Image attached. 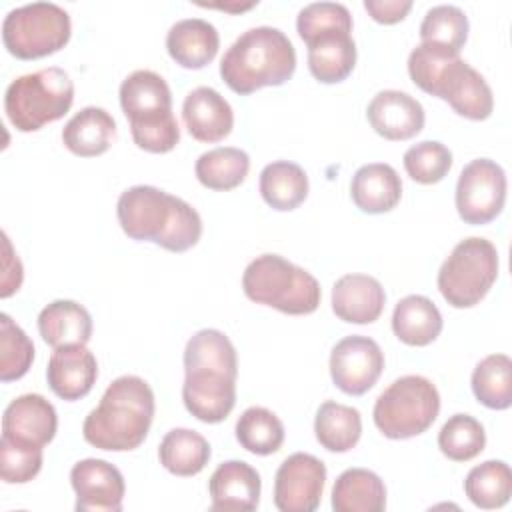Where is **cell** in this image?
I'll list each match as a JSON object with an SVG mask.
<instances>
[{"mask_svg":"<svg viewBox=\"0 0 512 512\" xmlns=\"http://www.w3.org/2000/svg\"><path fill=\"white\" fill-rule=\"evenodd\" d=\"M116 216L128 238L154 242L170 252H186L202 236V218L192 204L148 184L124 190Z\"/></svg>","mask_w":512,"mask_h":512,"instance_id":"cell-1","label":"cell"},{"mask_svg":"<svg viewBox=\"0 0 512 512\" xmlns=\"http://www.w3.org/2000/svg\"><path fill=\"white\" fill-rule=\"evenodd\" d=\"M154 410V392L144 378L134 374L118 376L104 390L100 404L88 412L82 436L100 450H134L146 440Z\"/></svg>","mask_w":512,"mask_h":512,"instance_id":"cell-2","label":"cell"},{"mask_svg":"<svg viewBox=\"0 0 512 512\" xmlns=\"http://www.w3.org/2000/svg\"><path fill=\"white\" fill-rule=\"evenodd\" d=\"M408 74L420 90L446 100L468 120H486L494 110L488 82L456 50L420 42L408 56Z\"/></svg>","mask_w":512,"mask_h":512,"instance_id":"cell-3","label":"cell"},{"mask_svg":"<svg viewBox=\"0 0 512 512\" xmlns=\"http://www.w3.org/2000/svg\"><path fill=\"white\" fill-rule=\"evenodd\" d=\"M296 70V50L290 38L274 26H254L242 32L220 60V76L236 94H252L264 86H280Z\"/></svg>","mask_w":512,"mask_h":512,"instance_id":"cell-4","label":"cell"},{"mask_svg":"<svg viewBox=\"0 0 512 512\" xmlns=\"http://www.w3.org/2000/svg\"><path fill=\"white\" fill-rule=\"evenodd\" d=\"M120 106L130 122L138 148L164 154L180 142V126L172 114L168 82L152 70H134L120 84Z\"/></svg>","mask_w":512,"mask_h":512,"instance_id":"cell-5","label":"cell"},{"mask_svg":"<svg viewBox=\"0 0 512 512\" xmlns=\"http://www.w3.org/2000/svg\"><path fill=\"white\" fill-rule=\"evenodd\" d=\"M242 290L252 302L290 316L316 312L322 298L318 280L278 254L256 256L242 274Z\"/></svg>","mask_w":512,"mask_h":512,"instance_id":"cell-6","label":"cell"},{"mask_svg":"<svg viewBox=\"0 0 512 512\" xmlns=\"http://www.w3.org/2000/svg\"><path fill=\"white\" fill-rule=\"evenodd\" d=\"M74 102V82L58 66L12 80L4 94V112L20 132H36L60 120Z\"/></svg>","mask_w":512,"mask_h":512,"instance_id":"cell-7","label":"cell"},{"mask_svg":"<svg viewBox=\"0 0 512 512\" xmlns=\"http://www.w3.org/2000/svg\"><path fill=\"white\" fill-rule=\"evenodd\" d=\"M440 412V394L432 380L420 374L396 378L372 410L376 428L390 440H406L426 432Z\"/></svg>","mask_w":512,"mask_h":512,"instance_id":"cell-8","label":"cell"},{"mask_svg":"<svg viewBox=\"0 0 512 512\" xmlns=\"http://www.w3.org/2000/svg\"><path fill=\"white\" fill-rule=\"evenodd\" d=\"M498 278V250L480 236L460 240L438 270V290L454 308L476 306Z\"/></svg>","mask_w":512,"mask_h":512,"instance_id":"cell-9","label":"cell"},{"mask_svg":"<svg viewBox=\"0 0 512 512\" xmlns=\"http://www.w3.org/2000/svg\"><path fill=\"white\" fill-rule=\"evenodd\" d=\"M70 34V16L54 2L18 6L2 20V42L20 60H36L62 50Z\"/></svg>","mask_w":512,"mask_h":512,"instance_id":"cell-10","label":"cell"},{"mask_svg":"<svg viewBox=\"0 0 512 512\" xmlns=\"http://www.w3.org/2000/svg\"><path fill=\"white\" fill-rule=\"evenodd\" d=\"M456 210L466 224H488L494 220L506 202L504 168L490 158L468 162L456 182Z\"/></svg>","mask_w":512,"mask_h":512,"instance_id":"cell-11","label":"cell"},{"mask_svg":"<svg viewBox=\"0 0 512 512\" xmlns=\"http://www.w3.org/2000/svg\"><path fill=\"white\" fill-rule=\"evenodd\" d=\"M384 370V352L376 340L352 334L336 342L330 352V376L348 396L366 394Z\"/></svg>","mask_w":512,"mask_h":512,"instance_id":"cell-12","label":"cell"},{"mask_svg":"<svg viewBox=\"0 0 512 512\" xmlns=\"http://www.w3.org/2000/svg\"><path fill=\"white\" fill-rule=\"evenodd\" d=\"M326 484V464L306 452L290 454L276 470L274 506L280 512H314Z\"/></svg>","mask_w":512,"mask_h":512,"instance_id":"cell-13","label":"cell"},{"mask_svg":"<svg viewBox=\"0 0 512 512\" xmlns=\"http://www.w3.org/2000/svg\"><path fill=\"white\" fill-rule=\"evenodd\" d=\"M78 512H120L126 492L122 472L100 458H84L70 470Z\"/></svg>","mask_w":512,"mask_h":512,"instance_id":"cell-14","label":"cell"},{"mask_svg":"<svg viewBox=\"0 0 512 512\" xmlns=\"http://www.w3.org/2000/svg\"><path fill=\"white\" fill-rule=\"evenodd\" d=\"M96 378L98 362L86 344L54 348L46 366V380L58 398L68 402L84 398L96 384Z\"/></svg>","mask_w":512,"mask_h":512,"instance_id":"cell-15","label":"cell"},{"mask_svg":"<svg viewBox=\"0 0 512 512\" xmlns=\"http://www.w3.org/2000/svg\"><path fill=\"white\" fill-rule=\"evenodd\" d=\"M366 118L376 134L386 140H408L424 128V108L408 92L380 90L366 108Z\"/></svg>","mask_w":512,"mask_h":512,"instance_id":"cell-16","label":"cell"},{"mask_svg":"<svg viewBox=\"0 0 512 512\" xmlns=\"http://www.w3.org/2000/svg\"><path fill=\"white\" fill-rule=\"evenodd\" d=\"M56 408L42 394L14 398L2 414V436L34 446H46L56 436Z\"/></svg>","mask_w":512,"mask_h":512,"instance_id":"cell-17","label":"cell"},{"mask_svg":"<svg viewBox=\"0 0 512 512\" xmlns=\"http://www.w3.org/2000/svg\"><path fill=\"white\" fill-rule=\"evenodd\" d=\"M182 120L194 140L220 142L232 132L234 112L218 90L198 86L190 90L182 102Z\"/></svg>","mask_w":512,"mask_h":512,"instance_id":"cell-18","label":"cell"},{"mask_svg":"<svg viewBox=\"0 0 512 512\" xmlns=\"http://www.w3.org/2000/svg\"><path fill=\"white\" fill-rule=\"evenodd\" d=\"M260 474L244 460L222 462L208 480L212 510L252 512L260 502Z\"/></svg>","mask_w":512,"mask_h":512,"instance_id":"cell-19","label":"cell"},{"mask_svg":"<svg viewBox=\"0 0 512 512\" xmlns=\"http://www.w3.org/2000/svg\"><path fill=\"white\" fill-rule=\"evenodd\" d=\"M182 400L194 418L218 424L226 420L236 404V378L206 372L184 374Z\"/></svg>","mask_w":512,"mask_h":512,"instance_id":"cell-20","label":"cell"},{"mask_svg":"<svg viewBox=\"0 0 512 512\" xmlns=\"http://www.w3.org/2000/svg\"><path fill=\"white\" fill-rule=\"evenodd\" d=\"M386 304L382 284L368 274H344L332 286V312L350 324H372Z\"/></svg>","mask_w":512,"mask_h":512,"instance_id":"cell-21","label":"cell"},{"mask_svg":"<svg viewBox=\"0 0 512 512\" xmlns=\"http://www.w3.org/2000/svg\"><path fill=\"white\" fill-rule=\"evenodd\" d=\"M220 48V36L214 24L202 18H184L170 26L166 50L170 58L188 70H200L210 64Z\"/></svg>","mask_w":512,"mask_h":512,"instance_id":"cell-22","label":"cell"},{"mask_svg":"<svg viewBox=\"0 0 512 512\" xmlns=\"http://www.w3.org/2000/svg\"><path fill=\"white\" fill-rule=\"evenodd\" d=\"M308 70L322 84H336L356 66V44L350 30H326L306 42Z\"/></svg>","mask_w":512,"mask_h":512,"instance_id":"cell-23","label":"cell"},{"mask_svg":"<svg viewBox=\"0 0 512 512\" xmlns=\"http://www.w3.org/2000/svg\"><path fill=\"white\" fill-rule=\"evenodd\" d=\"M352 202L366 214L390 212L402 198V180L398 172L384 162L360 166L350 182Z\"/></svg>","mask_w":512,"mask_h":512,"instance_id":"cell-24","label":"cell"},{"mask_svg":"<svg viewBox=\"0 0 512 512\" xmlns=\"http://www.w3.org/2000/svg\"><path fill=\"white\" fill-rule=\"evenodd\" d=\"M116 136V120L100 106L78 110L62 128L64 146L82 158L104 154Z\"/></svg>","mask_w":512,"mask_h":512,"instance_id":"cell-25","label":"cell"},{"mask_svg":"<svg viewBox=\"0 0 512 512\" xmlns=\"http://www.w3.org/2000/svg\"><path fill=\"white\" fill-rule=\"evenodd\" d=\"M38 332L52 348L88 344L92 338V316L74 300H54L40 310Z\"/></svg>","mask_w":512,"mask_h":512,"instance_id":"cell-26","label":"cell"},{"mask_svg":"<svg viewBox=\"0 0 512 512\" xmlns=\"http://www.w3.org/2000/svg\"><path fill=\"white\" fill-rule=\"evenodd\" d=\"M206 372L228 378L238 376V356L230 338L216 330H198L184 348V374Z\"/></svg>","mask_w":512,"mask_h":512,"instance_id":"cell-27","label":"cell"},{"mask_svg":"<svg viewBox=\"0 0 512 512\" xmlns=\"http://www.w3.org/2000/svg\"><path fill=\"white\" fill-rule=\"evenodd\" d=\"M442 324L438 306L422 294L404 296L392 312V330L408 346H428L440 336Z\"/></svg>","mask_w":512,"mask_h":512,"instance_id":"cell-28","label":"cell"},{"mask_svg":"<svg viewBox=\"0 0 512 512\" xmlns=\"http://www.w3.org/2000/svg\"><path fill=\"white\" fill-rule=\"evenodd\" d=\"M332 508L334 512H382L386 486L372 470L348 468L334 482Z\"/></svg>","mask_w":512,"mask_h":512,"instance_id":"cell-29","label":"cell"},{"mask_svg":"<svg viewBox=\"0 0 512 512\" xmlns=\"http://www.w3.org/2000/svg\"><path fill=\"white\" fill-rule=\"evenodd\" d=\"M260 194L264 202L280 212L298 208L308 196V176L302 166L288 160H276L260 172Z\"/></svg>","mask_w":512,"mask_h":512,"instance_id":"cell-30","label":"cell"},{"mask_svg":"<svg viewBox=\"0 0 512 512\" xmlns=\"http://www.w3.org/2000/svg\"><path fill=\"white\" fill-rule=\"evenodd\" d=\"M208 440L190 428H172L158 446L160 464L174 476H196L210 460Z\"/></svg>","mask_w":512,"mask_h":512,"instance_id":"cell-31","label":"cell"},{"mask_svg":"<svg viewBox=\"0 0 512 512\" xmlns=\"http://www.w3.org/2000/svg\"><path fill=\"white\" fill-rule=\"evenodd\" d=\"M314 434L328 452H348L362 436V416L352 406L326 400L316 410Z\"/></svg>","mask_w":512,"mask_h":512,"instance_id":"cell-32","label":"cell"},{"mask_svg":"<svg viewBox=\"0 0 512 512\" xmlns=\"http://www.w3.org/2000/svg\"><path fill=\"white\" fill-rule=\"evenodd\" d=\"M250 170V156L234 146H218L198 156L194 164L202 186L218 192L232 190L244 182Z\"/></svg>","mask_w":512,"mask_h":512,"instance_id":"cell-33","label":"cell"},{"mask_svg":"<svg viewBox=\"0 0 512 512\" xmlns=\"http://www.w3.org/2000/svg\"><path fill=\"white\" fill-rule=\"evenodd\" d=\"M234 432L238 444L256 456H268L278 452L284 444L286 434L282 420L264 406L246 408L236 420Z\"/></svg>","mask_w":512,"mask_h":512,"instance_id":"cell-34","label":"cell"},{"mask_svg":"<svg viewBox=\"0 0 512 512\" xmlns=\"http://www.w3.org/2000/svg\"><path fill=\"white\" fill-rule=\"evenodd\" d=\"M464 492L478 508H502L512 496L510 466L504 460H486L474 466L464 480Z\"/></svg>","mask_w":512,"mask_h":512,"instance_id":"cell-35","label":"cell"},{"mask_svg":"<svg viewBox=\"0 0 512 512\" xmlns=\"http://www.w3.org/2000/svg\"><path fill=\"white\" fill-rule=\"evenodd\" d=\"M472 392L490 410H506L512 404V360L506 354L482 358L472 372Z\"/></svg>","mask_w":512,"mask_h":512,"instance_id":"cell-36","label":"cell"},{"mask_svg":"<svg viewBox=\"0 0 512 512\" xmlns=\"http://www.w3.org/2000/svg\"><path fill=\"white\" fill-rule=\"evenodd\" d=\"M486 446V432L480 420L470 414L450 416L438 432L440 452L454 462H468L476 458Z\"/></svg>","mask_w":512,"mask_h":512,"instance_id":"cell-37","label":"cell"},{"mask_svg":"<svg viewBox=\"0 0 512 512\" xmlns=\"http://www.w3.org/2000/svg\"><path fill=\"white\" fill-rule=\"evenodd\" d=\"M468 38V16L454 4L432 6L420 24V40L460 52Z\"/></svg>","mask_w":512,"mask_h":512,"instance_id":"cell-38","label":"cell"},{"mask_svg":"<svg viewBox=\"0 0 512 512\" xmlns=\"http://www.w3.org/2000/svg\"><path fill=\"white\" fill-rule=\"evenodd\" d=\"M34 360V344L26 332L8 316L0 314V380L22 378Z\"/></svg>","mask_w":512,"mask_h":512,"instance_id":"cell-39","label":"cell"},{"mask_svg":"<svg viewBox=\"0 0 512 512\" xmlns=\"http://www.w3.org/2000/svg\"><path fill=\"white\" fill-rule=\"evenodd\" d=\"M404 170L418 184H436L452 168V152L438 140H422L404 152Z\"/></svg>","mask_w":512,"mask_h":512,"instance_id":"cell-40","label":"cell"},{"mask_svg":"<svg viewBox=\"0 0 512 512\" xmlns=\"http://www.w3.org/2000/svg\"><path fill=\"white\" fill-rule=\"evenodd\" d=\"M44 462L42 446L0 438V476L6 484H26L38 476Z\"/></svg>","mask_w":512,"mask_h":512,"instance_id":"cell-41","label":"cell"},{"mask_svg":"<svg viewBox=\"0 0 512 512\" xmlns=\"http://www.w3.org/2000/svg\"><path fill=\"white\" fill-rule=\"evenodd\" d=\"M336 28L352 32L350 10L340 2H312L298 12L296 30L304 42H308L316 34Z\"/></svg>","mask_w":512,"mask_h":512,"instance_id":"cell-42","label":"cell"},{"mask_svg":"<svg viewBox=\"0 0 512 512\" xmlns=\"http://www.w3.org/2000/svg\"><path fill=\"white\" fill-rule=\"evenodd\" d=\"M366 12L380 24H396L412 8L410 0H364Z\"/></svg>","mask_w":512,"mask_h":512,"instance_id":"cell-43","label":"cell"},{"mask_svg":"<svg viewBox=\"0 0 512 512\" xmlns=\"http://www.w3.org/2000/svg\"><path fill=\"white\" fill-rule=\"evenodd\" d=\"M4 252L6 254H4V276H2L0 296L8 298L22 284V264H20V260H16L14 266H10L12 264V246H10V240L6 234H4Z\"/></svg>","mask_w":512,"mask_h":512,"instance_id":"cell-44","label":"cell"},{"mask_svg":"<svg viewBox=\"0 0 512 512\" xmlns=\"http://www.w3.org/2000/svg\"><path fill=\"white\" fill-rule=\"evenodd\" d=\"M200 6H210V8H220V10H230V12H242V10H248L252 6H256V2H246V4H204V2H198Z\"/></svg>","mask_w":512,"mask_h":512,"instance_id":"cell-45","label":"cell"}]
</instances>
